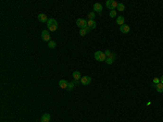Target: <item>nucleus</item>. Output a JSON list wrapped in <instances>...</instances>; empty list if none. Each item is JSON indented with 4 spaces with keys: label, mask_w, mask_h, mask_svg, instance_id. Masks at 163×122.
<instances>
[{
    "label": "nucleus",
    "mask_w": 163,
    "mask_h": 122,
    "mask_svg": "<svg viewBox=\"0 0 163 122\" xmlns=\"http://www.w3.org/2000/svg\"><path fill=\"white\" fill-rule=\"evenodd\" d=\"M106 5H107L108 9H110V11L112 10V1L111 0H108L107 2H106Z\"/></svg>",
    "instance_id": "nucleus-19"
},
{
    "label": "nucleus",
    "mask_w": 163,
    "mask_h": 122,
    "mask_svg": "<svg viewBox=\"0 0 163 122\" xmlns=\"http://www.w3.org/2000/svg\"><path fill=\"white\" fill-rule=\"evenodd\" d=\"M48 47L50 49H53V48H56L57 47V44H56V41H50L48 43Z\"/></svg>",
    "instance_id": "nucleus-17"
},
{
    "label": "nucleus",
    "mask_w": 163,
    "mask_h": 122,
    "mask_svg": "<svg viewBox=\"0 0 163 122\" xmlns=\"http://www.w3.org/2000/svg\"><path fill=\"white\" fill-rule=\"evenodd\" d=\"M94 12L101 13L102 12V5H100V3H95L94 5Z\"/></svg>",
    "instance_id": "nucleus-8"
},
{
    "label": "nucleus",
    "mask_w": 163,
    "mask_h": 122,
    "mask_svg": "<svg viewBox=\"0 0 163 122\" xmlns=\"http://www.w3.org/2000/svg\"><path fill=\"white\" fill-rule=\"evenodd\" d=\"M109 15L111 16V18H116V11H115V10H111V11H110V13H109Z\"/></svg>",
    "instance_id": "nucleus-21"
},
{
    "label": "nucleus",
    "mask_w": 163,
    "mask_h": 122,
    "mask_svg": "<svg viewBox=\"0 0 163 122\" xmlns=\"http://www.w3.org/2000/svg\"><path fill=\"white\" fill-rule=\"evenodd\" d=\"M50 114L49 113H44L43 116H41V122H50Z\"/></svg>",
    "instance_id": "nucleus-11"
},
{
    "label": "nucleus",
    "mask_w": 163,
    "mask_h": 122,
    "mask_svg": "<svg viewBox=\"0 0 163 122\" xmlns=\"http://www.w3.org/2000/svg\"><path fill=\"white\" fill-rule=\"evenodd\" d=\"M87 25H88V27L90 28V30H94V28H96V22H95V20H87Z\"/></svg>",
    "instance_id": "nucleus-10"
},
{
    "label": "nucleus",
    "mask_w": 163,
    "mask_h": 122,
    "mask_svg": "<svg viewBox=\"0 0 163 122\" xmlns=\"http://www.w3.org/2000/svg\"><path fill=\"white\" fill-rule=\"evenodd\" d=\"M88 33H87V31L86 30H79V35L80 36H85V35H87Z\"/></svg>",
    "instance_id": "nucleus-22"
},
{
    "label": "nucleus",
    "mask_w": 163,
    "mask_h": 122,
    "mask_svg": "<svg viewBox=\"0 0 163 122\" xmlns=\"http://www.w3.org/2000/svg\"><path fill=\"white\" fill-rule=\"evenodd\" d=\"M104 54H106V57L107 58H109V59H113V60H115V54L114 52H112V51H110V50H106L104 51Z\"/></svg>",
    "instance_id": "nucleus-9"
},
{
    "label": "nucleus",
    "mask_w": 163,
    "mask_h": 122,
    "mask_svg": "<svg viewBox=\"0 0 163 122\" xmlns=\"http://www.w3.org/2000/svg\"><path fill=\"white\" fill-rule=\"evenodd\" d=\"M73 79L74 80H80L82 79L80 72H78V71H74V72H73Z\"/></svg>",
    "instance_id": "nucleus-14"
},
{
    "label": "nucleus",
    "mask_w": 163,
    "mask_h": 122,
    "mask_svg": "<svg viewBox=\"0 0 163 122\" xmlns=\"http://www.w3.org/2000/svg\"><path fill=\"white\" fill-rule=\"evenodd\" d=\"M76 25L79 27L80 30H86V31H87V33H89L91 31L90 28L88 27V25H87V20L77 19V20H76Z\"/></svg>",
    "instance_id": "nucleus-1"
},
{
    "label": "nucleus",
    "mask_w": 163,
    "mask_h": 122,
    "mask_svg": "<svg viewBox=\"0 0 163 122\" xmlns=\"http://www.w3.org/2000/svg\"><path fill=\"white\" fill-rule=\"evenodd\" d=\"M74 86H75L74 82H72V83H69V84H67V90H73Z\"/></svg>",
    "instance_id": "nucleus-20"
},
{
    "label": "nucleus",
    "mask_w": 163,
    "mask_h": 122,
    "mask_svg": "<svg viewBox=\"0 0 163 122\" xmlns=\"http://www.w3.org/2000/svg\"><path fill=\"white\" fill-rule=\"evenodd\" d=\"M124 22H125V18H124V16H118V18H116V24L118 25L122 26L123 24H125Z\"/></svg>",
    "instance_id": "nucleus-12"
},
{
    "label": "nucleus",
    "mask_w": 163,
    "mask_h": 122,
    "mask_svg": "<svg viewBox=\"0 0 163 122\" xmlns=\"http://www.w3.org/2000/svg\"><path fill=\"white\" fill-rule=\"evenodd\" d=\"M95 18H96V14H95L94 11H93V12H89L88 13V20H95Z\"/></svg>",
    "instance_id": "nucleus-18"
},
{
    "label": "nucleus",
    "mask_w": 163,
    "mask_h": 122,
    "mask_svg": "<svg viewBox=\"0 0 163 122\" xmlns=\"http://www.w3.org/2000/svg\"><path fill=\"white\" fill-rule=\"evenodd\" d=\"M48 18H47V15H46L45 13H40L38 14V21L41 22V23H44V22H48Z\"/></svg>",
    "instance_id": "nucleus-7"
},
{
    "label": "nucleus",
    "mask_w": 163,
    "mask_h": 122,
    "mask_svg": "<svg viewBox=\"0 0 163 122\" xmlns=\"http://www.w3.org/2000/svg\"><path fill=\"white\" fill-rule=\"evenodd\" d=\"M116 10L120 11V12H123V11L125 10V5H124V3H119L118 8H116Z\"/></svg>",
    "instance_id": "nucleus-16"
},
{
    "label": "nucleus",
    "mask_w": 163,
    "mask_h": 122,
    "mask_svg": "<svg viewBox=\"0 0 163 122\" xmlns=\"http://www.w3.org/2000/svg\"><path fill=\"white\" fill-rule=\"evenodd\" d=\"M80 83L83 85H89L91 83V77L90 76H83L80 79Z\"/></svg>",
    "instance_id": "nucleus-6"
},
{
    "label": "nucleus",
    "mask_w": 163,
    "mask_h": 122,
    "mask_svg": "<svg viewBox=\"0 0 163 122\" xmlns=\"http://www.w3.org/2000/svg\"><path fill=\"white\" fill-rule=\"evenodd\" d=\"M160 83V79H158V77H155V79H153V84L157 85Z\"/></svg>",
    "instance_id": "nucleus-24"
},
{
    "label": "nucleus",
    "mask_w": 163,
    "mask_h": 122,
    "mask_svg": "<svg viewBox=\"0 0 163 122\" xmlns=\"http://www.w3.org/2000/svg\"><path fill=\"white\" fill-rule=\"evenodd\" d=\"M41 39L45 41H50V34H49L48 31H43L41 32Z\"/></svg>",
    "instance_id": "nucleus-4"
},
{
    "label": "nucleus",
    "mask_w": 163,
    "mask_h": 122,
    "mask_svg": "<svg viewBox=\"0 0 163 122\" xmlns=\"http://www.w3.org/2000/svg\"><path fill=\"white\" fill-rule=\"evenodd\" d=\"M47 26H48V30L50 32H56L58 30V22L54 19H49L47 22Z\"/></svg>",
    "instance_id": "nucleus-2"
},
{
    "label": "nucleus",
    "mask_w": 163,
    "mask_h": 122,
    "mask_svg": "<svg viewBox=\"0 0 163 122\" xmlns=\"http://www.w3.org/2000/svg\"><path fill=\"white\" fill-rule=\"evenodd\" d=\"M94 58L97 60V61H100V62H102V61H106V59H107V57H106V54H104V52H102V51H100V50H98V51L95 52Z\"/></svg>",
    "instance_id": "nucleus-3"
},
{
    "label": "nucleus",
    "mask_w": 163,
    "mask_h": 122,
    "mask_svg": "<svg viewBox=\"0 0 163 122\" xmlns=\"http://www.w3.org/2000/svg\"><path fill=\"white\" fill-rule=\"evenodd\" d=\"M113 61H114L113 59H109V58H107V59H106V62H107V64H112Z\"/></svg>",
    "instance_id": "nucleus-23"
},
{
    "label": "nucleus",
    "mask_w": 163,
    "mask_h": 122,
    "mask_svg": "<svg viewBox=\"0 0 163 122\" xmlns=\"http://www.w3.org/2000/svg\"><path fill=\"white\" fill-rule=\"evenodd\" d=\"M155 90H158L159 93H163V84L162 83H159V84L155 85Z\"/></svg>",
    "instance_id": "nucleus-15"
},
{
    "label": "nucleus",
    "mask_w": 163,
    "mask_h": 122,
    "mask_svg": "<svg viewBox=\"0 0 163 122\" xmlns=\"http://www.w3.org/2000/svg\"><path fill=\"white\" fill-rule=\"evenodd\" d=\"M67 84H69V83H67L65 80H60L59 81V86L61 87V88H63V90L67 88Z\"/></svg>",
    "instance_id": "nucleus-13"
},
{
    "label": "nucleus",
    "mask_w": 163,
    "mask_h": 122,
    "mask_svg": "<svg viewBox=\"0 0 163 122\" xmlns=\"http://www.w3.org/2000/svg\"><path fill=\"white\" fill-rule=\"evenodd\" d=\"M160 83H162V84H163V75L160 77Z\"/></svg>",
    "instance_id": "nucleus-25"
},
{
    "label": "nucleus",
    "mask_w": 163,
    "mask_h": 122,
    "mask_svg": "<svg viewBox=\"0 0 163 122\" xmlns=\"http://www.w3.org/2000/svg\"><path fill=\"white\" fill-rule=\"evenodd\" d=\"M129 31H131V27L127 24H123L122 26H120V32L123 33V34H128Z\"/></svg>",
    "instance_id": "nucleus-5"
}]
</instances>
